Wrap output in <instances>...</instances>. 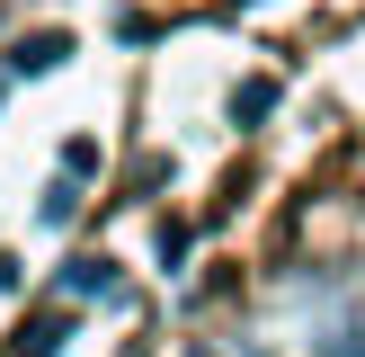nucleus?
I'll return each mask as SVG.
<instances>
[{"mask_svg":"<svg viewBox=\"0 0 365 357\" xmlns=\"http://www.w3.org/2000/svg\"><path fill=\"white\" fill-rule=\"evenodd\" d=\"M63 295H81V303H107V295H116V259H107V250H81V259L63 268Z\"/></svg>","mask_w":365,"mask_h":357,"instance_id":"1","label":"nucleus"},{"mask_svg":"<svg viewBox=\"0 0 365 357\" xmlns=\"http://www.w3.org/2000/svg\"><path fill=\"white\" fill-rule=\"evenodd\" d=\"M63 54H71V36L36 27V36H18V45H9V71H18V81H36V71H53V63H63Z\"/></svg>","mask_w":365,"mask_h":357,"instance_id":"2","label":"nucleus"},{"mask_svg":"<svg viewBox=\"0 0 365 357\" xmlns=\"http://www.w3.org/2000/svg\"><path fill=\"white\" fill-rule=\"evenodd\" d=\"M63 339H71V321H63V313H45V321H27V331L9 339V357H53Z\"/></svg>","mask_w":365,"mask_h":357,"instance_id":"3","label":"nucleus"},{"mask_svg":"<svg viewBox=\"0 0 365 357\" xmlns=\"http://www.w3.org/2000/svg\"><path fill=\"white\" fill-rule=\"evenodd\" d=\"M267 107H277V81H241V89H232V116H241V125H259Z\"/></svg>","mask_w":365,"mask_h":357,"instance_id":"4","label":"nucleus"},{"mask_svg":"<svg viewBox=\"0 0 365 357\" xmlns=\"http://www.w3.org/2000/svg\"><path fill=\"white\" fill-rule=\"evenodd\" d=\"M321 357H365V321H330L321 331Z\"/></svg>","mask_w":365,"mask_h":357,"instance_id":"5","label":"nucleus"},{"mask_svg":"<svg viewBox=\"0 0 365 357\" xmlns=\"http://www.w3.org/2000/svg\"><path fill=\"white\" fill-rule=\"evenodd\" d=\"M36 214H45V223H71V214H81V188H71V178H53V188H45V206H36Z\"/></svg>","mask_w":365,"mask_h":357,"instance_id":"6","label":"nucleus"},{"mask_svg":"<svg viewBox=\"0 0 365 357\" xmlns=\"http://www.w3.org/2000/svg\"><path fill=\"white\" fill-rule=\"evenodd\" d=\"M98 170V143H63V178H89Z\"/></svg>","mask_w":365,"mask_h":357,"instance_id":"7","label":"nucleus"},{"mask_svg":"<svg viewBox=\"0 0 365 357\" xmlns=\"http://www.w3.org/2000/svg\"><path fill=\"white\" fill-rule=\"evenodd\" d=\"M187 357H223V348H187Z\"/></svg>","mask_w":365,"mask_h":357,"instance_id":"8","label":"nucleus"}]
</instances>
